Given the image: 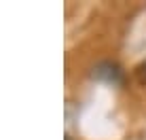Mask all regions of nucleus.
Instances as JSON below:
<instances>
[{
    "label": "nucleus",
    "mask_w": 146,
    "mask_h": 140,
    "mask_svg": "<svg viewBox=\"0 0 146 140\" xmlns=\"http://www.w3.org/2000/svg\"><path fill=\"white\" fill-rule=\"evenodd\" d=\"M142 70H144V74H146V64H144V66H142Z\"/></svg>",
    "instance_id": "f03ea898"
},
{
    "label": "nucleus",
    "mask_w": 146,
    "mask_h": 140,
    "mask_svg": "<svg viewBox=\"0 0 146 140\" xmlns=\"http://www.w3.org/2000/svg\"><path fill=\"white\" fill-rule=\"evenodd\" d=\"M95 77L98 79H102V81H108V83H121V70L117 64H110V62H104V64H100L98 68H95Z\"/></svg>",
    "instance_id": "f257e3e1"
}]
</instances>
